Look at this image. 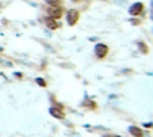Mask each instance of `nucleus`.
<instances>
[{"instance_id": "f257e3e1", "label": "nucleus", "mask_w": 153, "mask_h": 137, "mask_svg": "<svg viewBox=\"0 0 153 137\" xmlns=\"http://www.w3.org/2000/svg\"><path fill=\"white\" fill-rule=\"evenodd\" d=\"M108 51H110L108 45L104 44V42H98L95 45V48H93V53H95V56L98 59H105V57H107V54H108Z\"/></svg>"}, {"instance_id": "f03ea898", "label": "nucleus", "mask_w": 153, "mask_h": 137, "mask_svg": "<svg viewBox=\"0 0 153 137\" xmlns=\"http://www.w3.org/2000/svg\"><path fill=\"white\" fill-rule=\"evenodd\" d=\"M80 18H81V14H80L78 9H69L68 12H66V23H68L71 27L78 23Z\"/></svg>"}, {"instance_id": "7ed1b4c3", "label": "nucleus", "mask_w": 153, "mask_h": 137, "mask_svg": "<svg viewBox=\"0 0 153 137\" xmlns=\"http://www.w3.org/2000/svg\"><path fill=\"white\" fill-rule=\"evenodd\" d=\"M47 14H48V17L50 18H53V20H60L62 18V15H63V8L62 6H50L48 9H47Z\"/></svg>"}, {"instance_id": "20e7f679", "label": "nucleus", "mask_w": 153, "mask_h": 137, "mask_svg": "<svg viewBox=\"0 0 153 137\" xmlns=\"http://www.w3.org/2000/svg\"><path fill=\"white\" fill-rule=\"evenodd\" d=\"M143 12H144V3L143 2H135V3H132L129 6V14L134 15V17L141 15Z\"/></svg>"}, {"instance_id": "39448f33", "label": "nucleus", "mask_w": 153, "mask_h": 137, "mask_svg": "<svg viewBox=\"0 0 153 137\" xmlns=\"http://www.w3.org/2000/svg\"><path fill=\"white\" fill-rule=\"evenodd\" d=\"M44 23H45V26H47L50 30H56L59 26H60V24L57 23V20H53V18H50V17H47V18L44 20Z\"/></svg>"}, {"instance_id": "423d86ee", "label": "nucleus", "mask_w": 153, "mask_h": 137, "mask_svg": "<svg viewBox=\"0 0 153 137\" xmlns=\"http://www.w3.org/2000/svg\"><path fill=\"white\" fill-rule=\"evenodd\" d=\"M50 115L53 117H57V119H65V113L62 112L60 109H57V107H51L50 109Z\"/></svg>"}, {"instance_id": "0eeeda50", "label": "nucleus", "mask_w": 153, "mask_h": 137, "mask_svg": "<svg viewBox=\"0 0 153 137\" xmlns=\"http://www.w3.org/2000/svg\"><path fill=\"white\" fill-rule=\"evenodd\" d=\"M129 133L134 136V137H143V131H141V128H138V127H134V125H131L129 128Z\"/></svg>"}, {"instance_id": "6e6552de", "label": "nucleus", "mask_w": 153, "mask_h": 137, "mask_svg": "<svg viewBox=\"0 0 153 137\" xmlns=\"http://www.w3.org/2000/svg\"><path fill=\"white\" fill-rule=\"evenodd\" d=\"M137 45H138V48L141 50V53H143V54H147V53H149V47L146 45V42H144V41H138V42H137Z\"/></svg>"}, {"instance_id": "1a4fd4ad", "label": "nucleus", "mask_w": 153, "mask_h": 137, "mask_svg": "<svg viewBox=\"0 0 153 137\" xmlns=\"http://www.w3.org/2000/svg\"><path fill=\"white\" fill-rule=\"evenodd\" d=\"M48 6H62V0H45Z\"/></svg>"}, {"instance_id": "9d476101", "label": "nucleus", "mask_w": 153, "mask_h": 137, "mask_svg": "<svg viewBox=\"0 0 153 137\" xmlns=\"http://www.w3.org/2000/svg\"><path fill=\"white\" fill-rule=\"evenodd\" d=\"M83 107H90V109H95V107H96V104H95V102H92V101H86V102H83Z\"/></svg>"}, {"instance_id": "9b49d317", "label": "nucleus", "mask_w": 153, "mask_h": 137, "mask_svg": "<svg viewBox=\"0 0 153 137\" xmlns=\"http://www.w3.org/2000/svg\"><path fill=\"white\" fill-rule=\"evenodd\" d=\"M36 83L39 84V86H42V87L47 86V81L44 80V78H41V77H38V78H36Z\"/></svg>"}, {"instance_id": "f8f14e48", "label": "nucleus", "mask_w": 153, "mask_h": 137, "mask_svg": "<svg viewBox=\"0 0 153 137\" xmlns=\"http://www.w3.org/2000/svg\"><path fill=\"white\" fill-rule=\"evenodd\" d=\"M144 127H146V128H152V122H147V123H144Z\"/></svg>"}, {"instance_id": "ddd939ff", "label": "nucleus", "mask_w": 153, "mask_h": 137, "mask_svg": "<svg viewBox=\"0 0 153 137\" xmlns=\"http://www.w3.org/2000/svg\"><path fill=\"white\" fill-rule=\"evenodd\" d=\"M14 75H15V77H18V78H21V77H23V74H21V73H15Z\"/></svg>"}, {"instance_id": "4468645a", "label": "nucleus", "mask_w": 153, "mask_h": 137, "mask_svg": "<svg viewBox=\"0 0 153 137\" xmlns=\"http://www.w3.org/2000/svg\"><path fill=\"white\" fill-rule=\"evenodd\" d=\"M104 137H120V136H104Z\"/></svg>"}, {"instance_id": "2eb2a0df", "label": "nucleus", "mask_w": 153, "mask_h": 137, "mask_svg": "<svg viewBox=\"0 0 153 137\" xmlns=\"http://www.w3.org/2000/svg\"><path fill=\"white\" fill-rule=\"evenodd\" d=\"M74 2H78V0H74Z\"/></svg>"}]
</instances>
